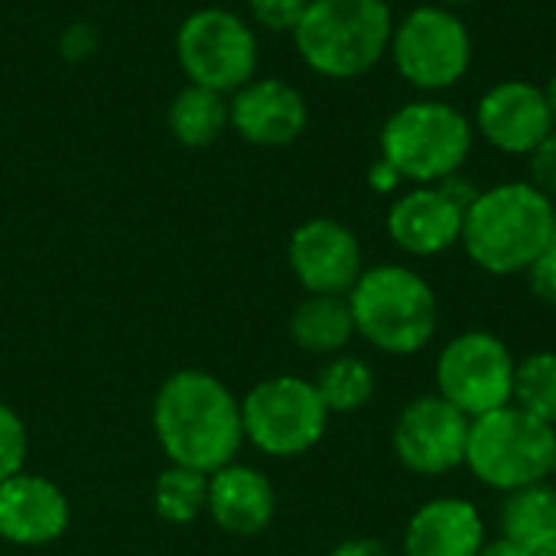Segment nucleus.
Masks as SVG:
<instances>
[{
    "instance_id": "obj_13",
    "label": "nucleus",
    "mask_w": 556,
    "mask_h": 556,
    "mask_svg": "<svg viewBox=\"0 0 556 556\" xmlns=\"http://www.w3.org/2000/svg\"><path fill=\"white\" fill-rule=\"evenodd\" d=\"M287 261L306 293L329 296H349L365 270L358 235L336 218H309L296 225L287 244Z\"/></svg>"
},
{
    "instance_id": "obj_4",
    "label": "nucleus",
    "mask_w": 556,
    "mask_h": 556,
    "mask_svg": "<svg viewBox=\"0 0 556 556\" xmlns=\"http://www.w3.org/2000/svg\"><path fill=\"white\" fill-rule=\"evenodd\" d=\"M394 20L388 0H309L293 46L319 78L355 81L388 59Z\"/></svg>"
},
{
    "instance_id": "obj_11",
    "label": "nucleus",
    "mask_w": 556,
    "mask_h": 556,
    "mask_svg": "<svg viewBox=\"0 0 556 556\" xmlns=\"http://www.w3.org/2000/svg\"><path fill=\"white\" fill-rule=\"evenodd\" d=\"M469 427L472 420L437 391L417 394L394 420L391 450L414 476H446L466 463Z\"/></svg>"
},
{
    "instance_id": "obj_20",
    "label": "nucleus",
    "mask_w": 556,
    "mask_h": 556,
    "mask_svg": "<svg viewBox=\"0 0 556 556\" xmlns=\"http://www.w3.org/2000/svg\"><path fill=\"white\" fill-rule=\"evenodd\" d=\"M498 538H508L528 551L556 541V485L538 482L502 495Z\"/></svg>"
},
{
    "instance_id": "obj_34",
    "label": "nucleus",
    "mask_w": 556,
    "mask_h": 556,
    "mask_svg": "<svg viewBox=\"0 0 556 556\" xmlns=\"http://www.w3.org/2000/svg\"><path fill=\"white\" fill-rule=\"evenodd\" d=\"M534 556H556V541L544 544V547H538V551H534Z\"/></svg>"
},
{
    "instance_id": "obj_12",
    "label": "nucleus",
    "mask_w": 556,
    "mask_h": 556,
    "mask_svg": "<svg viewBox=\"0 0 556 556\" xmlns=\"http://www.w3.org/2000/svg\"><path fill=\"white\" fill-rule=\"evenodd\" d=\"M472 127L482 143L505 156L534 153V147L556 130L547 91L531 78H502L489 85L472 108Z\"/></svg>"
},
{
    "instance_id": "obj_27",
    "label": "nucleus",
    "mask_w": 556,
    "mask_h": 556,
    "mask_svg": "<svg viewBox=\"0 0 556 556\" xmlns=\"http://www.w3.org/2000/svg\"><path fill=\"white\" fill-rule=\"evenodd\" d=\"M525 160H528V182L556 205V130L547 134Z\"/></svg>"
},
{
    "instance_id": "obj_23",
    "label": "nucleus",
    "mask_w": 556,
    "mask_h": 556,
    "mask_svg": "<svg viewBox=\"0 0 556 556\" xmlns=\"http://www.w3.org/2000/svg\"><path fill=\"white\" fill-rule=\"evenodd\" d=\"M511 404L556 427V352L541 349L518 358Z\"/></svg>"
},
{
    "instance_id": "obj_10",
    "label": "nucleus",
    "mask_w": 556,
    "mask_h": 556,
    "mask_svg": "<svg viewBox=\"0 0 556 556\" xmlns=\"http://www.w3.org/2000/svg\"><path fill=\"white\" fill-rule=\"evenodd\" d=\"M176 59L189 85L235 94L257 75V36L248 20L231 10L205 7L182 20L176 33Z\"/></svg>"
},
{
    "instance_id": "obj_32",
    "label": "nucleus",
    "mask_w": 556,
    "mask_h": 556,
    "mask_svg": "<svg viewBox=\"0 0 556 556\" xmlns=\"http://www.w3.org/2000/svg\"><path fill=\"white\" fill-rule=\"evenodd\" d=\"M544 91H547V104H551V114H554V124H556V68H554V75L547 78Z\"/></svg>"
},
{
    "instance_id": "obj_14",
    "label": "nucleus",
    "mask_w": 556,
    "mask_h": 556,
    "mask_svg": "<svg viewBox=\"0 0 556 556\" xmlns=\"http://www.w3.org/2000/svg\"><path fill=\"white\" fill-rule=\"evenodd\" d=\"M466 208L437 182V186H407L388 205V238L391 244L417 261L443 257L463 238Z\"/></svg>"
},
{
    "instance_id": "obj_5",
    "label": "nucleus",
    "mask_w": 556,
    "mask_h": 556,
    "mask_svg": "<svg viewBox=\"0 0 556 556\" xmlns=\"http://www.w3.org/2000/svg\"><path fill=\"white\" fill-rule=\"evenodd\" d=\"M472 147V117L446 98L417 94L394 108L378 130V156L388 160L407 186H437L463 173Z\"/></svg>"
},
{
    "instance_id": "obj_8",
    "label": "nucleus",
    "mask_w": 556,
    "mask_h": 556,
    "mask_svg": "<svg viewBox=\"0 0 556 556\" xmlns=\"http://www.w3.org/2000/svg\"><path fill=\"white\" fill-rule=\"evenodd\" d=\"M329 417L316 384L296 375H274L241 401L244 440L277 459L309 453L326 437Z\"/></svg>"
},
{
    "instance_id": "obj_26",
    "label": "nucleus",
    "mask_w": 556,
    "mask_h": 556,
    "mask_svg": "<svg viewBox=\"0 0 556 556\" xmlns=\"http://www.w3.org/2000/svg\"><path fill=\"white\" fill-rule=\"evenodd\" d=\"M309 0H248L251 20L267 33H290L300 26Z\"/></svg>"
},
{
    "instance_id": "obj_6",
    "label": "nucleus",
    "mask_w": 556,
    "mask_h": 556,
    "mask_svg": "<svg viewBox=\"0 0 556 556\" xmlns=\"http://www.w3.org/2000/svg\"><path fill=\"white\" fill-rule=\"evenodd\" d=\"M463 466L479 485L502 495L551 482L556 472V427L515 404L498 407L472 420Z\"/></svg>"
},
{
    "instance_id": "obj_24",
    "label": "nucleus",
    "mask_w": 556,
    "mask_h": 556,
    "mask_svg": "<svg viewBox=\"0 0 556 556\" xmlns=\"http://www.w3.org/2000/svg\"><path fill=\"white\" fill-rule=\"evenodd\" d=\"M156 515L169 525H189L208 508V476L186 466H169L153 489Z\"/></svg>"
},
{
    "instance_id": "obj_19",
    "label": "nucleus",
    "mask_w": 556,
    "mask_h": 556,
    "mask_svg": "<svg viewBox=\"0 0 556 556\" xmlns=\"http://www.w3.org/2000/svg\"><path fill=\"white\" fill-rule=\"evenodd\" d=\"M290 339L309 355H342L355 339V319L349 296L309 293L290 316Z\"/></svg>"
},
{
    "instance_id": "obj_28",
    "label": "nucleus",
    "mask_w": 556,
    "mask_h": 556,
    "mask_svg": "<svg viewBox=\"0 0 556 556\" xmlns=\"http://www.w3.org/2000/svg\"><path fill=\"white\" fill-rule=\"evenodd\" d=\"M528 283H531V293L547 303V306H556V235L551 238V244L541 251V257L531 264V270L525 274Z\"/></svg>"
},
{
    "instance_id": "obj_25",
    "label": "nucleus",
    "mask_w": 556,
    "mask_h": 556,
    "mask_svg": "<svg viewBox=\"0 0 556 556\" xmlns=\"http://www.w3.org/2000/svg\"><path fill=\"white\" fill-rule=\"evenodd\" d=\"M26 427L23 420L0 401V482L23 472L26 463Z\"/></svg>"
},
{
    "instance_id": "obj_16",
    "label": "nucleus",
    "mask_w": 556,
    "mask_h": 556,
    "mask_svg": "<svg viewBox=\"0 0 556 556\" xmlns=\"http://www.w3.org/2000/svg\"><path fill=\"white\" fill-rule=\"evenodd\" d=\"M68 498L42 476L16 472L0 482V538L20 547H42L65 534Z\"/></svg>"
},
{
    "instance_id": "obj_33",
    "label": "nucleus",
    "mask_w": 556,
    "mask_h": 556,
    "mask_svg": "<svg viewBox=\"0 0 556 556\" xmlns=\"http://www.w3.org/2000/svg\"><path fill=\"white\" fill-rule=\"evenodd\" d=\"M433 3H443V7H450V10H459V7H469V3H476V0H433Z\"/></svg>"
},
{
    "instance_id": "obj_15",
    "label": "nucleus",
    "mask_w": 556,
    "mask_h": 556,
    "mask_svg": "<svg viewBox=\"0 0 556 556\" xmlns=\"http://www.w3.org/2000/svg\"><path fill=\"white\" fill-rule=\"evenodd\" d=\"M228 117L241 140L254 147H287L306 124L309 108L300 88L283 78H251L228 98Z\"/></svg>"
},
{
    "instance_id": "obj_31",
    "label": "nucleus",
    "mask_w": 556,
    "mask_h": 556,
    "mask_svg": "<svg viewBox=\"0 0 556 556\" xmlns=\"http://www.w3.org/2000/svg\"><path fill=\"white\" fill-rule=\"evenodd\" d=\"M479 556H534V551H528V547H521V544H515L508 538H495V541H485Z\"/></svg>"
},
{
    "instance_id": "obj_29",
    "label": "nucleus",
    "mask_w": 556,
    "mask_h": 556,
    "mask_svg": "<svg viewBox=\"0 0 556 556\" xmlns=\"http://www.w3.org/2000/svg\"><path fill=\"white\" fill-rule=\"evenodd\" d=\"M368 186L375 189V192H381V195H397L407 182L401 179V173L388 163V160H375L371 163V169H368Z\"/></svg>"
},
{
    "instance_id": "obj_21",
    "label": "nucleus",
    "mask_w": 556,
    "mask_h": 556,
    "mask_svg": "<svg viewBox=\"0 0 556 556\" xmlns=\"http://www.w3.org/2000/svg\"><path fill=\"white\" fill-rule=\"evenodd\" d=\"M225 127H231V117L222 91L186 85L169 104V134L182 147H208L225 134Z\"/></svg>"
},
{
    "instance_id": "obj_1",
    "label": "nucleus",
    "mask_w": 556,
    "mask_h": 556,
    "mask_svg": "<svg viewBox=\"0 0 556 556\" xmlns=\"http://www.w3.org/2000/svg\"><path fill=\"white\" fill-rule=\"evenodd\" d=\"M153 430L173 466L205 476L235 463L244 443L241 401L208 371H176L153 404Z\"/></svg>"
},
{
    "instance_id": "obj_22",
    "label": "nucleus",
    "mask_w": 556,
    "mask_h": 556,
    "mask_svg": "<svg viewBox=\"0 0 556 556\" xmlns=\"http://www.w3.org/2000/svg\"><path fill=\"white\" fill-rule=\"evenodd\" d=\"M313 384L329 414H355V410L368 407L378 391L375 368L362 355H349V352L332 355L319 368Z\"/></svg>"
},
{
    "instance_id": "obj_30",
    "label": "nucleus",
    "mask_w": 556,
    "mask_h": 556,
    "mask_svg": "<svg viewBox=\"0 0 556 556\" xmlns=\"http://www.w3.org/2000/svg\"><path fill=\"white\" fill-rule=\"evenodd\" d=\"M329 556H394V551L384 541H375V538H349L339 547H332Z\"/></svg>"
},
{
    "instance_id": "obj_18",
    "label": "nucleus",
    "mask_w": 556,
    "mask_h": 556,
    "mask_svg": "<svg viewBox=\"0 0 556 556\" xmlns=\"http://www.w3.org/2000/svg\"><path fill=\"white\" fill-rule=\"evenodd\" d=\"M215 525L235 538H254L267 531L277 511V492L270 479L241 463H228L208 476V508Z\"/></svg>"
},
{
    "instance_id": "obj_9",
    "label": "nucleus",
    "mask_w": 556,
    "mask_h": 556,
    "mask_svg": "<svg viewBox=\"0 0 556 556\" xmlns=\"http://www.w3.org/2000/svg\"><path fill=\"white\" fill-rule=\"evenodd\" d=\"M515 368L518 358L505 339L485 329H466L437 355V394L476 420L511 404Z\"/></svg>"
},
{
    "instance_id": "obj_7",
    "label": "nucleus",
    "mask_w": 556,
    "mask_h": 556,
    "mask_svg": "<svg viewBox=\"0 0 556 556\" xmlns=\"http://www.w3.org/2000/svg\"><path fill=\"white\" fill-rule=\"evenodd\" d=\"M388 59L397 78L417 94L443 98L469 75L476 42L459 10L443 3H417L394 20Z\"/></svg>"
},
{
    "instance_id": "obj_17",
    "label": "nucleus",
    "mask_w": 556,
    "mask_h": 556,
    "mask_svg": "<svg viewBox=\"0 0 556 556\" xmlns=\"http://www.w3.org/2000/svg\"><path fill=\"white\" fill-rule=\"evenodd\" d=\"M489 541L482 511L459 495L424 502L404 528V556H479Z\"/></svg>"
},
{
    "instance_id": "obj_2",
    "label": "nucleus",
    "mask_w": 556,
    "mask_h": 556,
    "mask_svg": "<svg viewBox=\"0 0 556 556\" xmlns=\"http://www.w3.org/2000/svg\"><path fill=\"white\" fill-rule=\"evenodd\" d=\"M556 235V205L528 179L479 189L463 215L459 248L489 277H518Z\"/></svg>"
},
{
    "instance_id": "obj_3",
    "label": "nucleus",
    "mask_w": 556,
    "mask_h": 556,
    "mask_svg": "<svg viewBox=\"0 0 556 556\" xmlns=\"http://www.w3.org/2000/svg\"><path fill=\"white\" fill-rule=\"evenodd\" d=\"M355 336L394 358L420 355L440 329V300L433 283L407 264L365 267L349 290Z\"/></svg>"
}]
</instances>
